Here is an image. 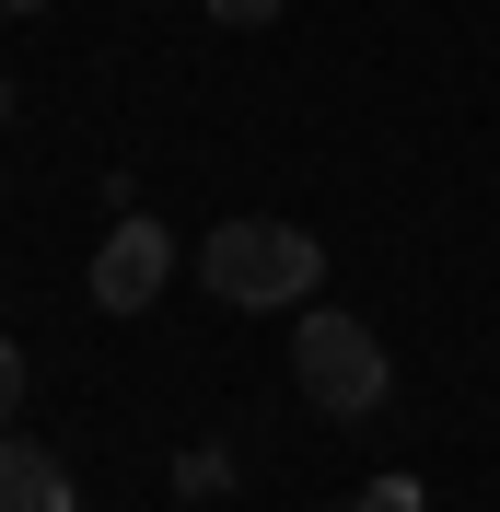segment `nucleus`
I'll return each instance as SVG.
<instances>
[{
    "instance_id": "nucleus-1",
    "label": "nucleus",
    "mask_w": 500,
    "mask_h": 512,
    "mask_svg": "<svg viewBox=\"0 0 500 512\" xmlns=\"http://www.w3.org/2000/svg\"><path fill=\"white\" fill-rule=\"evenodd\" d=\"M198 280H210V303H233V315H280V303H314V291H326V245H314L303 222H280V210H245V222H221L210 245H198Z\"/></svg>"
},
{
    "instance_id": "nucleus-2",
    "label": "nucleus",
    "mask_w": 500,
    "mask_h": 512,
    "mask_svg": "<svg viewBox=\"0 0 500 512\" xmlns=\"http://www.w3.org/2000/svg\"><path fill=\"white\" fill-rule=\"evenodd\" d=\"M291 373H303V396H314L326 419H373L384 396H396V361H384V338H373L361 315H338V303H303Z\"/></svg>"
},
{
    "instance_id": "nucleus-3",
    "label": "nucleus",
    "mask_w": 500,
    "mask_h": 512,
    "mask_svg": "<svg viewBox=\"0 0 500 512\" xmlns=\"http://www.w3.org/2000/svg\"><path fill=\"white\" fill-rule=\"evenodd\" d=\"M163 280H175V233H163L152 210H117V233L94 245V303L105 315H152Z\"/></svg>"
},
{
    "instance_id": "nucleus-4",
    "label": "nucleus",
    "mask_w": 500,
    "mask_h": 512,
    "mask_svg": "<svg viewBox=\"0 0 500 512\" xmlns=\"http://www.w3.org/2000/svg\"><path fill=\"white\" fill-rule=\"evenodd\" d=\"M0 512H82V489H70V466L47 443H12L0 431Z\"/></svg>"
},
{
    "instance_id": "nucleus-5",
    "label": "nucleus",
    "mask_w": 500,
    "mask_h": 512,
    "mask_svg": "<svg viewBox=\"0 0 500 512\" xmlns=\"http://www.w3.org/2000/svg\"><path fill=\"white\" fill-rule=\"evenodd\" d=\"M221 489H233V454H210V443L175 454V501H221Z\"/></svg>"
},
{
    "instance_id": "nucleus-6",
    "label": "nucleus",
    "mask_w": 500,
    "mask_h": 512,
    "mask_svg": "<svg viewBox=\"0 0 500 512\" xmlns=\"http://www.w3.org/2000/svg\"><path fill=\"white\" fill-rule=\"evenodd\" d=\"M349 512H431V489L419 478H373V489H349Z\"/></svg>"
},
{
    "instance_id": "nucleus-7",
    "label": "nucleus",
    "mask_w": 500,
    "mask_h": 512,
    "mask_svg": "<svg viewBox=\"0 0 500 512\" xmlns=\"http://www.w3.org/2000/svg\"><path fill=\"white\" fill-rule=\"evenodd\" d=\"M24 384H35V361L12 350V338H0V431H12V408H24Z\"/></svg>"
},
{
    "instance_id": "nucleus-8",
    "label": "nucleus",
    "mask_w": 500,
    "mask_h": 512,
    "mask_svg": "<svg viewBox=\"0 0 500 512\" xmlns=\"http://www.w3.org/2000/svg\"><path fill=\"white\" fill-rule=\"evenodd\" d=\"M210 24H233V35H256V24H280V0H210Z\"/></svg>"
},
{
    "instance_id": "nucleus-9",
    "label": "nucleus",
    "mask_w": 500,
    "mask_h": 512,
    "mask_svg": "<svg viewBox=\"0 0 500 512\" xmlns=\"http://www.w3.org/2000/svg\"><path fill=\"white\" fill-rule=\"evenodd\" d=\"M24 12H47V0H0V24H24Z\"/></svg>"
},
{
    "instance_id": "nucleus-10",
    "label": "nucleus",
    "mask_w": 500,
    "mask_h": 512,
    "mask_svg": "<svg viewBox=\"0 0 500 512\" xmlns=\"http://www.w3.org/2000/svg\"><path fill=\"white\" fill-rule=\"evenodd\" d=\"M0 128H12V82H0Z\"/></svg>"
}]
</instances>
